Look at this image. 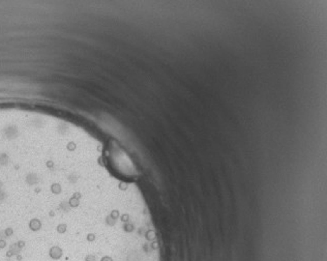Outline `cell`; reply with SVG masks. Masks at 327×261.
Here are the masks:
<instances>
[{"label": "cell", "mask_w": 327, "mask_h": 261, "mask_svg": "<svg viewBox=\"0 0 327 261\" xmlns=\"http://www.w3.org/2000/svg\"><path fill=\"white\" fill-rule=\"evenodd\" d=\"M42 228V222L38 218H32L28 222V229L32 232H37Z\"/></svg>", "instance_id": "6da1fadb"}, {"label": "cell", "mask_w": 327, "mask_h": 261, "mask_svg": "<svg viewBox=\"0 0 327 261\" xmlns=\"http://www.w3.org/2000/svg\"><path fill=\"white\" fill-rule=\"evenodd\" d=\"M63 251L59 245H52L49 250V256L51 257L53 260H59L62 257Z\"/></svg>", "instance_id": "7a4b0ae2"}, {"label": "cell", "mask_w": 327, "mask_h": 261, "mask_svg": "<svg viewBox=\"0 0 327 261\" xmlns=\"http://www.w3.org/2000/svg\"><path fill=\"white\" fill-rule=\"evenodd\" d=\"M67 228H69V226H67L66 223H60V224H58L57 227H56V231H57L59 234H63V233H65V232L67 231Z\"/></svg>", "instance_id": "3957f363"}, {"label": "cell", "mask_w": 327, "mask_h": 261, "mask_svg": "<svg viewBox=\"0 0 327 261\" xmlns=\"http://www.w3.org/2000/svg\"><path fill=\"white\" fill-rule=\"evenodd\" d=\"M21 250L22 249H20L18 247V245H17V243H13V245H9V251H11V253L13 254V256H17V255H19L21 253Z\"/></svg>", "instance_id": "277c9868"}, {"label": "cell", "mask_w": 327, "mask_h": 261, "mask_svg": "<svg viewBox=\"0 0 327 261\" xmlns=\"http://www.w3.org/2000/svg\"><path fill=\"white\" fill-rule=\"evenodd\" d=\"M3 232H4V236L5 238H8V237H11L13 235V233H15V230H13V227H11V226H8V227L4 228V230H3Z\"/></svg>", "instance_id": "5b68a950"}, {"label": "cell", "mask_w": 327, "mask_h": 261, "mask_svg": "<svg viewBox=\"0 0 327 261\" xmlns=\"http://www.w3.org/2000/svg\"><path fill=\"white\" fill-rule=\"evenodd\" d=\"M84 261H100V259L97 260V256L94 253H89V254H87L85 256Z\"/></svg>", "instance_id": "8992f818"}, {"label": "cell", "mask_w": 327, "mask_h": 261, "mask_svg": "<svg viewBox=\"0 0 327 261\" xmlns=\"http://www.w3.org/2000/svg\"><path fill=\"white\" fill-rule=\"evenodd\" d=\"M96 239V235L94 234V233H92V232H90V233H88V234L86 235V240L88 241V243H93V241H95Z\"/></svg>", "instance_id": "52a82bcc"}, {"label": "cell", "mask_w": 327, "mask_h": 261, "mask_svg": "<svg viewBox=\"0 0 327 261\" xmlns=\"http://www.w3.org/2000/svg\"><path fill=\"white\" fill-rule=\"evenodd\" d=\"M17 245H18V247L20 249H23L25 247V245H26V241L25 240H22V239H20V240H18L17 241Z\"/></svg>", "instance_id": "ba28073f"}, {"label": "cell", "mask_w": 327, "mask_h": 261, "mask_svg": "<svg viewBox=\"0 0 327 261\" xmlns=\"http://www.w3.org/2000/svg\"><path fill=\"white\" fill-rule=\"evenodd\" d=\"M7 245V243L5 239H0V249H4Z\"/></svg>", "instance_id": "9c48e42d"}, {"label": "cell", "mask_w": 327, "mask_h": 261, "mask_svg": "<svg viewBox=\"0 0 327 261\" xmlns=\"http://www.w3.org/2000/svg\"><path fill=\"white\" fill-rule=\"evenodd\" d=\"M5 255H6V257H7V258H11V257H13V253H11V251H9V250L7 251V252H6V254H5Z\"/></svg>", "instance_id": "30bf717a"}, {"label": "cell", "mask_w": 327, "mask_h": 261, "mask_svg": "<svg viewBox=\"0 0 327 261\" xmlns=\"http://www.w3.org/2000/svg\"><path fill=\"white\" fill-rule=\"evenodd\" d=\"M17 259H18L19 261H21V260H22V255H21V254L17 255Z\"/></svg>", "instance_id": "8fae6325"}]
</instances>
